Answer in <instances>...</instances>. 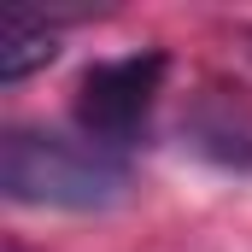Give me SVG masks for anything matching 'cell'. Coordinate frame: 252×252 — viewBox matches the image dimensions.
I'll return each mask as SVG.
<instances>
[{
  "label": "cell",
  "mask_w": 252,
  "mask_h": 252,
  "mask_svg": "<svg viewBox=\"0 0 252 252\" xmlns=\"http://www.w3.org/2000/svg\"><path fill=\"white\" fill-rule=\"evenodd\" d=\"M164 70H170V59L158 47L88 64L82 82H76V124H82V135L112 147V153L129 147L147 129V112H153V100L164 88Z\"/></svg>",
  "instance_id": "obj_2"
},
{
  "label": "cell",
  "mask_w": 252,
  "mask_h": 252,
  "mask_svg": "<svg viewBox=\"0 0 252 252\" xmlns=\"http://www.w3.org/2000/svg\"><path fill=\"white\" fill-rule=\"evenodd\" d=\"M53 59H59V41H53L47 24H35L24 12H12L0 24V82H24L30 70H41Z\"/></svg>",
  "instance_id": "obj_4"
},
{
  "label": "cell",
  "mask_w": 252,
  "mask_h": 252,
  "mask_svg": "<svg viewBox=\"0 0 252 252\" xmlns=\"http://www.w3.org/2000/svg\"><path fill=\"white\" fill-rule=\"evenodd\" d=\"M0 193L47 211H112L129 193V164L88 135L12 124L0 135Z\"/></svg>",
  "instance_id": "obj_1"
},
{
  "label": "cell",
  "mask_w": 252,
  "mask_h": 252,
  "mask_svg": "<svg viewBox=\"0 0 252 252\" xmlns=\"http://www.w3.org/2000/svg\"><path fill=\"white\" fill-rule=\"evenodd\" d=\"M6 252H18V247H6Z\"/></svg>",
  "instance_id": "obj_5"
},
{
  "label": "cell",
  "mask_w": 252,
  "mask_h": 252,
  "mask_svg": "<svg viewBox=\"0 0 252 252\" xmlns=\"http://www.w3.org/2000/svg\"><path fill=\"white\" fill-rule=\"evenodd\" d=\"M182 135L199 158H211L223 170H252V112L235 94H205L182 118Z\"/></svg>",
  "instance_id": "obj_3"
}]
</instances>
